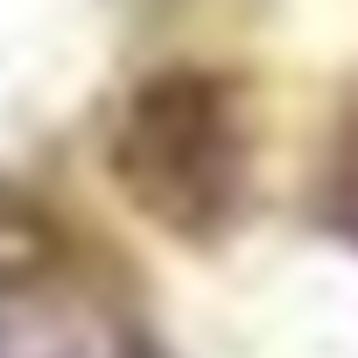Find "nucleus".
Wrapping results in <instances>:
<instances>
[{"label": "nucleus", "mask_w": 358, "mask_h": 358, "mask_svg": "<svg viewBox=\"0 0 358 358\" xmlns=\"http://www.w3.org/2000/svg\"><path fill=\"white\" fill-rule=\"evenodd\" d=\"M127 316L78 225L22 176H0V358H113Z\"/></svg>", "instance_id": "f03ea898"}, {"label": "nucleus", "mask_w": 358, "mask_h": 358, "mask_svg": "<svg viewBox=\"0 0 358 358\" xmlns=\"http://www.w3.org/2000/svg\"><path fill=\"white\" fill-rule=\"evenodd\" d=\"M113 190L176 246H218L260 197L253 85L218 64H162L134 78L106 127Z\"/></svg>", "instance_id": "f257e3e1"}, {"label": "nucleus", "mask_w": 358, "mask_h": 358, "mask_svg": "<svg viewBox=\"0 0 358 358\" xmlns=\"http://www.w3.org/2000/svg\"><path fill=\"white\" fill-rule=\"evenodd\" d=\"M323 211H330L337 239L358 246V120L337 134V155H330V169H323Z\"/></svg>", "instance_id": "7ed1b4c3"}]
</instances>
